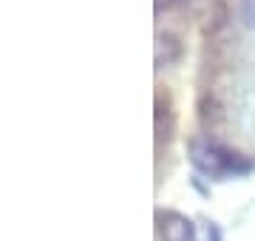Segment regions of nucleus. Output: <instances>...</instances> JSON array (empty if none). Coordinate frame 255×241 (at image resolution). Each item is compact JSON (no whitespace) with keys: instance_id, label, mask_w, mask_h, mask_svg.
<instances>
[{"instance_id":"nucleus-1","label":"nucleus","mask_w":255,"mask_h":241,"mask_svg":"<svg viewBox=\"0 0 255 241\" xmlns=\"http://www.w3.org/2000/svg\"><path fill=\"white\" fill-rule=\"evenodd\" d=\"M190 162L193 167L210 179H227V176H247L255 170V162L247 159L238 150H230L219 142H204L193 139L190 142Z\"/></svg>"},{"instance_id":"nucleus-2","label":"nucleus","mask_w":255,"mask_h":241,"mask_svg":"<svg viewBox=\"0 0 255 241\" xmlns=\"http://www.w3.org/2000/svg\"><path fill=\"white\" fill-rule=\"evenodd\" d=\"M156 230H159V241H196V224L182 213H159L156 216Z\"/></svg>"},{"instance_id":"nucleus-3","label":"nucleus","mask_w":255,"mask_h":241,"mask_svg":"<svg viewBox=\"0 0 255 241\" xmlns=\"http://www.w3.org/2000/svg\"><path fill=\"white\" fill-rule=\"evenodd\" d=\"M153 125H156V145H167L170 136L176 130V120H173V111H170V102L156 97V114H153Z\"/></svg>"},{"instance_id":"nucleus-4","label":"nucleus","mask_w":255,"mask_h":241,"mask_svg":"<svg viewBox=\"0 0 255 241\" xmlns=\"http://www.w3.org/2000/svg\"><path fill=\"white\" fill-rule=\"evenodd\" d=\"M182 57V43L176 34H159L156 37V68H167Z\"/></svg>"},{"instance_id":"nucleus-5","label":"nucleus","mask_w":255,"mask_h":241,"mask_svg":"<svg viewBox=\"0 0 255 241\" xmlns=\"http://www.w3.org/2000/svg\"><path fill=\"white\" fill-rule=\"evenodd\" d=\"M241 23L255 31V0H241Z\"/></svg>"},{"instance_id":"nucleus-6","label":"nucleus","mask_w":255,"mask_h":241,"mask_svg":"<svg viewBox=\"0 0 255 241\" xmlns=\"http://www.w3.org/2000/svg\"><path fill=\"white\" fill-rule=\"evenodd\" d=\"M184 0H153V11L156 14H162V11H170L176 6H182Z\"/></svg>"}]
</instances>
